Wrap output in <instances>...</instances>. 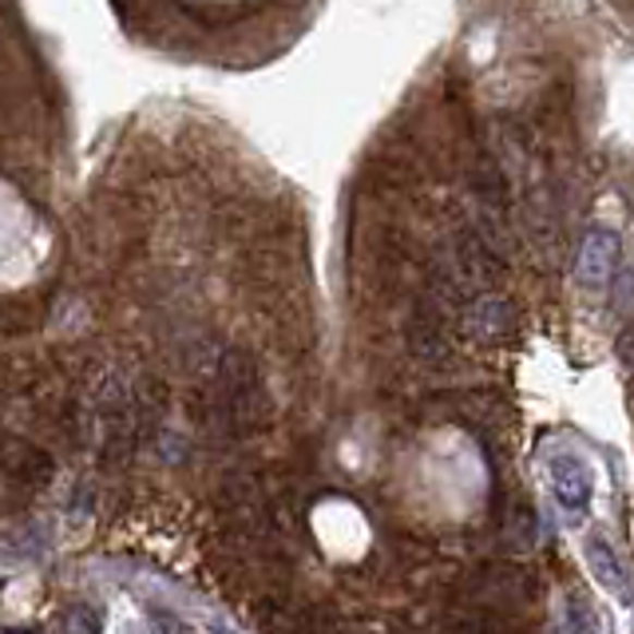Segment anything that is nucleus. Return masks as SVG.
<instances>
[{
  "label": "nucleus",
  "mask_w": 634,
  "mask_h": 634,
  "mask_svg": "<svg viewBox=\"0 0 634 634\" xmlns=\"http://www.w3.org/2000/svg\"><path fill=\"white\" fill-rule=\"evenodd\" d=\"M472 191H476V198L484 203V215H488V219H503V215H508L512 195H508V179H503V171L496 167V159H488V155L476 159V167H472Z\"/></svg>",
  "instance_id": "5"
},
{
  "label": "nucleus",
  "mask_w": 634,
  "mask_h": 634,
  "mask_svg": "<svg viewBox=\"0 0 634 634\" xmlns=\"http://www.w3.org/2000/svg\"><path fill=\"white\" fill-rule=\"evenodd\" d=\"M99 614L92 611V607H72V611H64V619H60V631L64 634H99Z\"/></svg>",
  "instance_id": "7"
},
{
  "label": "nucleus",
  "mask_w": 634,
  "mask_h": 634,
  "mask_svg": "<svg viewBox=\"0 0 634 634\" xmlns=\"http://www.w3.org/2000/svg\"><path fill=\"white\" fill-rule=\"evenodd\" d=\"M547 480H551V496H556L571 515H587L590 496H595V476H590V464L580 456H551L547 460Z\"/></svg>",
  "instance_id": "1"
},
{
  "label": "nucleus",
  "mask_w": 634,
  "mask_h": 634,
  "mask_svg": "<svg viewBox=\"0 0 634 634\" xmlns=\"http://www.w3.org/2000/svg\"><path fill=\"white\" fill-rule=\"evenodd\" d=\"M409 350H413L425 365L449 362L452 341H449V326H444V309H437L432 302L416 306L413 321H409Z\"/></svg>",
  "instance_id": "3"
},
{
  "label": "nucleus",
  "mask_w": 634,
  "mask_h": 634,
  "mask_svg": "<svg viewBox=\"0 0 634 634\" xmlns=\"http://www.w3.org/2000/svg\"><path fill=\"white\" fill-rule=\"evenodd\" d=\"M460 329H464V338L476 341V345H496L512 333V309L503 297H480V302H472L460 317Z\"/></svg>",
  "instance_id": "4"
},
{
  "label": "nucleus",
  "mask_w": 634,
  "mask_h": 634,
  "mask_svg": "<svg viewBox=\"0 0 634 634\" xmlns=\"http://www.w3.org/2000/svg\"><path fill=\"white\" fill-rule=\"evenodd\" d=\"M587 568L595 571V580H599L602 590H611L614 599H631V580H626L623 571V559L614 556L611 544H602V539H590L587 544Z\"/></svg>",
  "instance_id": "6"
},
{
  "label": "nucleus",
  "mask_w": 634,
  "mask_h": 634,
  "mask_svg": "<svg viewBox=\"0 0 634 634\" xmlns=\"http://www.w3.org/2000/svg\"><path fill=\"white\" fill-rule=\"evenodd\" d=\"M568 631L571 634H595L599 626H595V614H590V607L583 599H571L568 607Z\"/></svg>",
  "instance_id": "9"
},
{
  "label": "nucleus",
  "mask_w": 634,
  "mask_h": 634,
  "mask_svg": "<svg viewBox=\"0 0 634 634\" xmlns=\"http://www.w3.org/2000/svg\"><path fill=\"white\" fill-rule=\"evenodd\" d=\"M151 619H155V626H159V631H163V634H191V631H186L183 623H179L175 614H163V611H155Z\"/></svg>",
  "instance_id": "10"
},
{
  "label": "nucleus",
  "mask_w": 634,
  "mask_h": 634,
  "mask_svg": "<svg viewBox=\"0 0 634 634\" xmlns=\"http://www.w3.org/2000/svg\"><path fill=\"white\" fill-rule=\"evenodd\" d=\"M611 306L614 314H626V317L634 314V266H626L611 282Z\"/></svg>",
  "instance_id": "8"
},
{
  "label": "nucleus",
  "mask_w": 634,
  "mask_h": 634,
  "mask_svg": "<svg viewBox=\"0 0 634 634\" xmlns=\"http://www.w3.org/2000/svg\"><path fill=\"white\" fill-rule=\"evenodd\" d=\"M614 263H619V234L607 227H587L580 242V254H575V278L587 290H599V285L611 282Z\"/></svg>",
  "instance_id": "2"
}]
</instances>
